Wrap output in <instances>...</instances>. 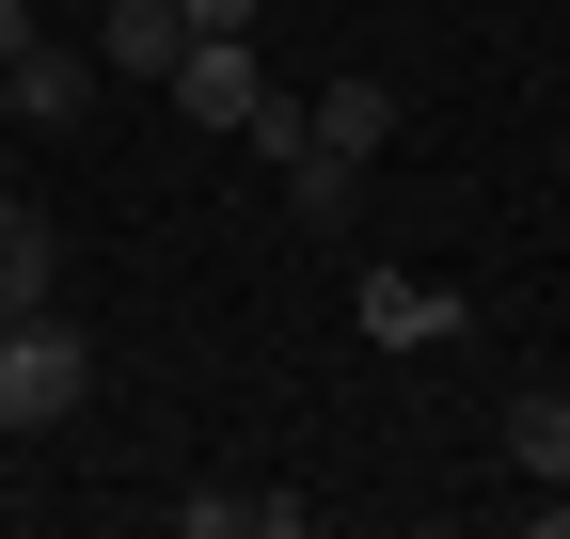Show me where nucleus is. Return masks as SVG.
<instances>
[{
	"instance_id": "nucleus-1",
	"label": "nucleus",
	"mask_w": 570,
	"mask_h": 539,
	"mask_svg": "<svg viewBox=\"0 0 570 539\" xmlns=\"http://www.w3.org/2000/svg\"><path fill=\"white\" fill-rule=\"evenodd\" d=\"M96 396V333L63 317V302H32V317H0V429H63Z\"/></svg>"
},
{
	"instance_id": "nucleus-2",
	"label": "nucleus",
	"mask_w": 570,
	"mask_h": 539,
	"mask_svg": "<svg viewBox=\"0 0 570 539\" xmlns=\"http://www.w3.org/2000/svg\"><path fill=\"white\" fill-rule=\"evenodd\" d=\"M348 317H365V350H444L460 333V286H428V270H348Z\"/></svg>"
},
{
	"instance_id": "nucleus-3",
	"label": "nucleus",
	"mask_w": 570,
	"mask_h": 539,
	"mask_svg": "<svg viewBox=\"0 0 570 539\" xmlns=\"http://www.w3.org/2000/svg\"><path fill=\"white\" fill-rule=\"evenodd\" d=\"M159 96H175L190 127H238V111L269 96V63H254V32H190V48L159 63Z\"/></svg>"
},
{
	"instance_id": "nucleus-4",
	"label": "nucleus",
	"mask_w": 570,
	"mask_h": 539,
	"mask_svg": "<svg viewBox=\"0 0 570 539\" xmlns=\"http://www.w3.org/2000/svg\"><path fill=\"white\" fill-rule=\"evenodd\" d=\"M0 96H17V127H80V111H96V63H80V48H48V32H32L17 63H0Z\"/></svg>"
},
{
	"instance_id": "nucleus-5",
	"label": "nucleus",
	"mask_w": 570,
	"mask_h": 539,
	"mask_svg": "<svg viewBox=\"0 0 570 539\" xmlns=\"http://www.w3.org/2000/svg\"><path fill=\"white\" fill-rule=\"evenodd\" d=\"M32 302H63V238H48V207L0 190V317H32Z\"/></svg>"
},
{
	"instance_id": "nucleus-6",
	"label": "nucleus",
	"mask_w": 570,
	"mask_h": 539,
	"mask_svg": "<svg viewBox=\"0 0 570 539\" xmlns=\"http://www.w3.org/2000/svg\"><path fill=\"white\" fill-rule=\"evenodd\" d=\"M302 127H317V159L365 175V159L396 144V96H381V80H333V96H302Z\"/></svg>"
},
{
	"instance_id": "nucleus-7",
	"label": "nucleus",
	"mask_w": 570,
	"mask_h": 539,
	"mask_svg": "<svg viewBox=\"0 0 570 539\" xmlns=\"http://www.w3.org/2000/svg\"><path fill=\"white\" fill-rule=\"evenodd\" d=\"M175 48H190V17H175V0H111V17H96V63H127V80H159Z\"/></svg>"
},
{
	"instance_id": "nucleus-8",
	"label": "nucleus",
	"mask_w": 570,
	"mask_h": 539,
	"mask_svg": "<svg viewBox=\"0 0 570 539\" xmlns=\"http://www.w3.org/2000/svg\"><path fill=\"white\" fill-rule=\"evenodd\" d=\"M508 460L570 492V396H508Z\"/></svg>"
},
{
	"instance_id": "nucleus-9",
	"label": "nucleus",
	"mask_w": 570,
	"mask_h": 539,
	"mask_svg": "<svg viewBox=\"0 0 570 539\" xmlns=\"http://www.w3.org/2000/svg\"><path fill=\"white\" fill-rule=\"evenodd\" d=\"M285 207H302V223H348V159L302 144V159H285Z\"/></svg>"
},
{
	"instance_id": "nucleus-10",
	"label": "nucleus",
	"mask_w": 570,
	"mask_h": 539,
	"mask_svg": "<svg viewBox=\"0 0 570 539\" xmlns=\"http://www.w3.org/2000/svg\"><path fill=\"white\" fill-rule=\"evenodd\" d=\"M238 144H254V159H302L317 127H302V96H254V111H238Z\"/></svg>"
},
{
	"instance_id": "nucleus-11",
	"label": "nucleus",
	"mask_w": 570,
	"mask_h": 539,
	"mask_svg": "<svg viewBox=\"0 0 570 539\" xmlns=\"http://www.w3.org/2000/svg\"><path fill=\"white\" fill-rule=\"evenodd\" d=\"M175 17H190V32H254V0H175Z\"/></svg>"
},
{
	"instance_id": "nucleus-12",
	"label": "nucleus",
	"mask_w": 570,
	"mask_h": 539,
	"mask_svg": "<svg viewBox=\"0 0 570 539\" xmlns=\"http://www.w3.org/2000/svg\"><path fill=\"white\" fill-rule=\"evenodd\" d=\"M17 48H32V0H0V63H17Z\"/></svg>"
},
{
	"instance_id": "nucleus-13",
	"label": "nucleus",
	"mask_w": 570,
	"mask_h": 539,
	"mask_svg": "<svg viewBox=\"0 0 570 539\" xmlns=\"http://www.w3.org/2000/svg\"><path fill=\"white\" fill-rule=\"evenodd\" d=\"M0 127H17V96H0Z\"/></svg>"
}]
</instances>
